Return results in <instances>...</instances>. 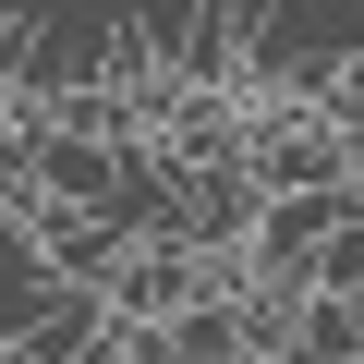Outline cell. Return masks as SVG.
I'll list each match as a JSON object with an SVG mask.
<instances>
[{
	"label": "cell",
	"instance_id": "obj_2",
	"mask_svg": "<svg viewBox=\"0 0 364 364\" xmlns=\"http://www.w3.org/2000/svg\"><path fill=\"white\" fill-rule=\"evenodd\" d=\"M316 291H364V195L340 207V231H328V255H316Z\"/></svg>",
	"mask_w": 364,
	"mask_h": 364
},
{
	"label": "cell",
	"instance_id": "obj_1",
	"mask_svg": "<svg viewBox=\"0 0 364 364\" xmlns=\"http://www.w3.org/2000/svg\"><path fill=\"white\" fill-rule=\"evenodd\" d=\"M243 182L255 195H352V146L328 109H243Z\"/></svg>",
	"mask_w": 364,
	"mask_h": 364
}]
</instances>
